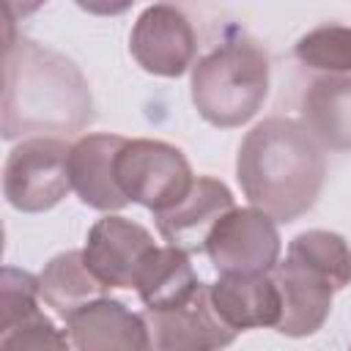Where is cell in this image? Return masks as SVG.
<instances>
[{"label": "cell", "instance_id": "30bf717a", "mask_svg": "<svg viewBox=\"0 0 351 351\" xmlns=\"http://www.w3.org/2000/svg\"><path fill=\"white\" fill-rule=\"evenodd\" d=\"M271 277L280 288L282 313L277 321V332L285 337H307L315 335L332 310L335 285L307 263L288 258L277 261L271 269Z\"/></svg>", "mask_w": 351, "mask_h": 351}, {"label": "cell", "instance_id": "d6986e66", "mask_svg": "<svg viewBox=\"0 0 351 351\" xmlns=\"http://www.w3.org/2000/svg\"><path fill=\"white\" fill-rule=\"evenodd\" d=\"M296 58L318 71L351 74V27L321 25L296 41Z\"/></svg>", "mask_w": 351, "mask_h": 351}, {"label": "cell", "instance_id": "8992f818", "mask_svg": "<svg viewBox=\"0 0 351 351\" xmlns=\"http://www.w3.org/2000/svg\"><path fill=\"white\" fill-rule=\"evenodd\" d=\"M277 219L261 208H230L208 233L206 255L219 274L271 271L280 261Z\"/></svg>", "mask_w": 351, "mask_h": 351}, {"label": "cell", "instance_id": "2e32d148", "mask_svg": "<svg viewBox=\"0 0 351 351\" xmlns=\"http://www.w3.org/2000/svg\"><path fill=\"white\" fill-rule=\"evenodd\" d=\"M302 118L318 143L351 151V74L315 80L302 99Z\"/></svg>", "mask_w": 351, "mask_h": 351}, {"label": "cell", "instance_id": "9c48e42d", "mask_svg": "<svg viewBox=\"0 0 351 351\" xmlns=\"http://www.w3.org/2000/svg\"><path fill=\"white\" fill-rule=\"evenodd\" d=\"M145 324L151 332V346L159 351L222 348V346H230L239 335L214 310L206 282H200V288L178 307L145 310Z\"/></svg>", "mask_w": 351, "mask_h": 351}, {"label": "cell", "instance_id": "7a4b0ae2", "mask_svg": "<svg viewBox=\"0 0 351 351\" xmlns=\"http://www.w3.org/2000/svg\"><path fill=\"white\" fill-rule=\"evenodd\" d=\"M5 19L3 137L80 132L90 121V93L80 69L30 38L14 41Z\"/></svg>", "mask_w": 351, "mask_h": 351}, {"label": "cell", "instance_id": "ba28073f", "mask_svg": "<svg viewBox=\"0 0 351 351\" xmlns=\"http://www.w3.org/2000/svg\"><path fill=\"white\" fill-rule=\"evenodd\" d=\"M154 247V236L140 222L107 214L88 230L82 258L101 285L134 288L137 271Z\"/></svg>", "mask_w": 351, "mask_h": 351}, {"label": "cell", "instance_id": "6da1fadb", "mask_svg": "<svg viewBox=\"0 0 351 351\" xmlns=\"http://www.w3.org/2000/svg\"><path fill=\"white\" fill-rule=\"evenodd\" d=\"M236 178L255 208L277 222H293L315 206L326 178V159L318 137L304 123L266 118L241 140Z\"/></svg>", "mask_w": 351, "mask_h": 351}, {"label": "cell", "instance_id": "7402d4cb", "mask_svg": "<svg viewBox=\"0 0 351 351\" xmlns=\"http://www.w3.org/2000/svg\"><path fill=\"white\" fill-rule=\"evenodd\" d=\"M74 3L93 16H118V14L129 11L134 0H74Z\"/></svg>", "mask_w": 351, "mask_h": 351}, {"label": "cell", "instance_id": "52a82bcc", "mask_svg": "<svg viewBox=\"0 0 351 351\" xmlns=\"http://www.w3.org/2000/svg\"><path fill=\"white\" fill-rule=\"evenodd\" d=\"M195 30L189 19L167 3L148 5L129 36V52L137 66L156 77H181L195 58Z\"/></svg>", "mask_w": 351, "mask_h": 351}, {"label": "cell", "instance_id": "603a6c76", "mask_svg": "<svg viewBox=\"0 0 351 351\" xmlns=\"http://www.w3.org/2000/svg\"><path fill=\"white\" fill-rule=\"evenodd\" d=\"M47 0H3V14L8 22H16V19H25L30 14H36Z\"/></svg>", "mask_w": 351, "mask_h": 351}, {"label": "cell", "instance_id": "ffe728a7", "mask_svg": "<svg viewBox=\"0 0 351 351\" xmlns=\"http://www.w3.org/2000/svg\"><path fill=\"white\" fill-rule=\"evenodd\" d=\"M38 302H41L38 277H33L30 271L5 266L0 274V335L38 315L41 313Z\"/></svg>", "mask_w": 351, "mask_h": 351}, {"label": "cell", "instance_id": "3957f363", "mask_svg": "<svg viewBox=\"0 0 351 351\" xmlns=\"http://www.w3.org/2000/svg\"><path fill=\"white\" fill-rule=\"evenodd\" d=\"M269 96V58L250 38H230L192 66V104L203 121L233 129L258 115Z\"/></svg>", "mask_w": 351, "mask_h": 351}, {"label": "cell", "instance_id": "44dd1931", "mask_svg": "<svg viewBox=\"0 0 351 351\" xmlns=\"http://www.w3.org/2000/svg\"><path fill=\"white\" fill-rule=\"evenodd\" d=\"M71 340L44 315H33L30 321L14 326L11 332L0 335V348L3 351H22V348H66Z\"/></svg>", "mask_w": 351, "mask_h": 351}, {"label": "cell", "instance_id": "9a60e30c", "mask_svg": "<svg viewBox=\"0 0 351 351\" xmlns=\"http://www.w3.org/2000/svg\"><path fill=\"white\" fill-rule=\"evenodd\" d=\"M197 288H200V280L189 263V252L173 244L154 247L134 280V291L140 293L145 310L178 307Z\"/></svg>", "mask_w": 351, "mask_h": 351}, {"label": "cell", "instance_id": "5bb4252c", "mask_svg": "<svg viewBox=\"0 0 351 351\" xmlns=\"http://www.w3.org/2000/svg\"><path fill=\"white\" fill-rule=\"evenodd\" d=\"M208 296L219 318L236 332L255 326H277L282 313L280 288L269 271L219 274V280L208 285Z\"/></svg>", "mask_w": 351, "mask_h": 351}, {"label": "cell", "instance_id": "e0dca14e", "mask_svg": "<svg viewBox=\"0 0 351 351\" xmlns=\"http://www.w3.org/2000/svg\"><path fill=\"white\" fill-rule=\"evenodd\" d=\"M38 291H41V302L49 304L66 321L74 310L99 299L107 291V285H101L93 277L80 250H69L55 255L44 266V271L38 274Z\"/></svg>", "mask_w": 351, "mask_h": 351}, {"label": "cell", "instance_id": "277c9868", "mask_svg": "<svg viewBox=\"0 0 351 351\" xmlns=\"http://www.w3.org/2000/svg\"><path fill=\"white\" fill-rule=\"evenodd\" d=\"M115 181L121 192L145 208L165 211L178 203L195 176L181 148L162 140H126L115 156Z\"/></svg>", "mask_w": 351, "mask_h": 351}, {"label": "cell", "instance_id": "ac0fdd59", "mask_svg": "<svg viewBox=\"0 0 351 351\" xmlns=\"http://www.w3.org/2000/svg\"><path fill=\"white\" fill-rule=\"evenodd\" d=\"M288 258L307 263L321 271L337 291L351 285V247L340 233L332 230H304L291 239Z\"/></svg>", "mask_w": 351, "mask_h": 351}, {"label": "cell", "instance_id": "7c38bea8", "mask_svg": "<svg viewBox=\"0 0 351 351\" xmlns=\"http://www.w3.org/2000/svg\"><path fill=\"white\" fill-rule=\"evenodd\" d=\"M69 340L82 351H143L151 348L145 315L132 313L123 302L93 299L66 318Z\"/></svg>", "mask_w": 351, "mask_h": 351}, {"label": "cell", "instance_id": "5b68a950", "mask_svg": "<svg viewBox=\"0 0 351 351\" xmlns=\"http://www.w3.org/2000/svg\"><path fill=\"white\" fill-rule=\"evenodd\" d=\"M69 151L71 145L49 134L22 140L16 148H11L3 167L5 200L25 214L49 211L58 206L71 189Z\"/></svg>", "mask_w": 351, "mask_h": 351}, {"label": "cell", "instance_id": "8fae6325", "mask_svg": "<svg viewBox=\"0 0 351 351\" xmlns=\"http://www.w3.org/2000/svg\"><path fill=\"white\" fill-rule=\"evenodd\" d=\"M230 208L233 192L211 176H197L178 203H173L165 211H156V228L167 244L181 247L186 252H200L206 250L211 228Z\"/></svg>", "mask_w": 351, "mask_h": 351}, {"label": "cell", "instance_id": "4fadbf2b", "mask_svg": "<svg viewBox=\"0 0 351 351\" xmlns=\"http://www.w3.org/2000/svg\"><path fill=\"white\" fill-rule=\"evenodd\" d=\"M126 137L85 134L69 151V178L80 200L96 211H118L129 203L115 181V156Z\"/></svg>", "mask_w": 351, "mask_h": 351}]
</instances>
